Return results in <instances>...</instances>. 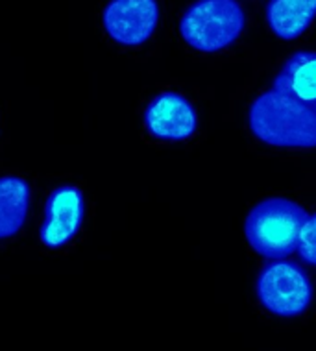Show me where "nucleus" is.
<instances>
[{
    "label": "nucleus",
    "mask_w": 316,
    "mask_h": 351,
    "mask_svg": "<svg viewBox=\"0 0 316 351\" xmlns=\"http://www.w3.org/2000/svg\"><path fill=\"white\" fill-rule=\"evenodd\" d=\"M313 283L304 268L291 261L268 263L257 278V298L272 315H304L313 302Z\"/></svg>",
    "instance_id": "nucleus-4"
},
{
    "label": "nucleus",
    "mask_w": 316,
    "mask_h": 351,
    "mask_svg": "<svg viewBox=\"0 0 316 351\" xmlns=\"http://www.w3.org/2000/svg\"><path fill=\"white\" fill-rule=\"evenodd\" d=\"M296 252L307 265L316 267V213L307 217V220H305L304 228L300 231L298 250Z\"/></svg>",
    "instance_id": "nucleus-11"
},
{
    "label": "nucleus",
    "mask_w": 316,
    "mask_h": 351,
    "mask_svg": "<svg viewBox=\"0 0 316 351\" xmlns=\"http://www.w3.org/2000/svg\"><path fill=\"white\" fill-rule=\"evenodd\" d=\"M30 185L19 176L0 178V239L17 235L30 211Z\"/></svg>",
    "instance_id": "nucleus-10"
},
{
    "label": "nucleus",
    "mask_w": 316,
    "mask_h": 351,
    "mask_svg": "<svg viewBox=\"0 0 316 351\" xmlns=\"http://www.w3.org/2000/svg\"><path fill=\"white\" fill-rule=\"evenodd\" d=\"M316 19V0H270L267 23L276 37L283 41L298 39Z\"/></svg>",
    "instance_id": "nucleus-9"
},
{
    "label": "nucleus",
    "mask_w": 316,
    "mask_h": 351,
    "mask_svg": "<svg viewBox=\"0 0 316 351\" xmlns=\"http://www.w3.org/2000/svg\"><path fill=\"white\" fill-rule=\"evenodd\" d=\"M274 89L316 109V52L291 56L274 82Z\"/></svg>",
    "instance_id": "nucleus-8"
},
{
    "label": "nucleus",
    "mask_w": 316,
    "mask_h": 351,
    "mask_svg": "<svg viewBox=\"0 0 316 351\" xmlns=\"http://www.w3.org/2000/svg\"><path fill=\"white\" fill-rule=\"evenodd\" d=\"M102 23L106 34L115 43L122 47H141L158 28V0H110Z\"/></svg>",
    "instance_id": "nucleus-5"
},
{
    "label": "nucleus",
    "mask_w": 316,
    "mask_h": 351,
    "mask_svg": "<svg viewBox=\"0 0 316 351\" xmlns=\"http://www.w3.org/2000/svg\"><path fill=\"white\" fill-rule=\"evenodd\" d=\"M248 126L265 145L316 148V109L304 106L274 87L252 102Z\"/></svg>",
    "instance_id": "nucleus-1"
},
{
    "label": "nucleus",
    "mask_w": 316,
    "mask_h": 351,
    "mask_svg": "<svg viewBox=\"0 0 316 351\" xmlns=\"http://www.w3.org/2000/svg\"><path fill=\"white\" fill-rule=\"evenodd\" d=\"M307 211L287 198H267L252 207L244 222L250 248L265 259H285L298 250Z\"/></svg>",
    "instance_id": "nucleus-2"
},
{
    "label": "nucleus",
    "mask_w": 316,
    "mask_h": 351,
    "mask_svg": "<svg viewBox=\"0 0 316 351\" xmlns=\"http://www.w3.org/2000/svg\"><path fill=\"white\" fill-rule=\"evenodd\" d=\"M246 28L237 0H196L180 21V34L191 49L215 54L228 49Z\"/></svg>",
    "instance_id": "nucleus-3"
},
{
    "label": "nucleus",
    "mask_w": 316,
    "mask_h": 351,
    "mask_svg": "<svg viewBox=\"0 0 316 351\" xmlns=\"http://www.w3.org/2000/svg\"><path fill=\"white\" fill-rule=\"evenodd\" d=\"M86 218V198L76 185H61L50 193L39 239L47 248L58 250L78 235Z\"/></svg>",
    "instance_id": "nucleus-6"
},
{
    "label": "nucleus",
    "mask_w": 316,
    "mask_h": 351,
    "mask_svg": "<svg viewBox=\"0 0 316 351\" xmlns=\"http://www.w3.org/2000/svg\"><path fill=\"white\" fill-rule=\"evenodd\" d=\"M148 134L159 141H185L198 128V115L193 104L178 93H161L145 111Z\"/></svg>",
    "instance_id": "nucleus-7"
}]
</instances>
